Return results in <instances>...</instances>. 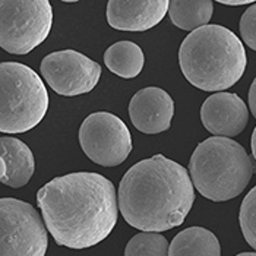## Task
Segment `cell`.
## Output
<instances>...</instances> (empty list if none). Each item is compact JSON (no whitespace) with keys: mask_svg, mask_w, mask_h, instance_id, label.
I'll return each instance as SVG.
<instances>
[{"mask_svg":"<svg viewBox=\"0 0 256 256\" xmlns=\"http://www.w3.org/2000/svg\"><path fill=\"white\" fill-rule=\"evenodd\" d=\"M37 205L54 242L69 249L97 246L118 224L114 184L98 173H69L50 180L37 192Z\"/></svg>","mask_w":256,"mask_h":256,"instance_id":"obj_1","label":"cell"},{"mask_svg":"<svg viewBox=\"0 0 256 256\" xmlns=\"http://www.w3.org/2000/svg\"><path fill=\"white\" fill-rule=\"evenodd\" d=\"M118 200L129 226L161 233L184 222L195 202V186L183 166L157 154L126 172L118 184Z\"/></svg>","mask_w":256,"mask_h":256,"instance_id":"obj_2","label":"cell"},{"mask_svg":"<svg viewBox=\"0 0 256 256\" xmlns=\"http://www.w3.org/2000/svg\"><path fill=\"white\" fill-rule=\"evenodd\" d=\"M183 76L202 91H224L243 76L248 58L243 42L221 25H205L183 40L178 50Z\"/></svg>","mask_w":256,"mask_h":256,"instance_id":"obj_3","label":"cell"},{"mask_svg":"<svg viewBox=\"0 0 256 256\" xmlns=\"http://www.w3.org/2000/svg\"><path fill=\"white\" fill-rule=\"evenodd\" d=\"M189 174L202 196L224 202L234 199L246 189L254 166L238 142L212 136L195 148L189 161Z\"/></svg>","mask_w":256,"mask_h":256,"instance_id":"obj_4","label":"cell"},{"mask_svg":"<svg viewBox=\"0 0 256 256\" xmlns=\"http://www.w3.org/2000/svg\"><path fill=\"white\" fill-rule=\"evenodd\" d=\"M48 110L42 79L26 64L3 62L0 66V130L24 134L34 129Z\"/></svg>","mask_w":256,"mask_h":256,"instance_id":"obj_5","label":"cell"},{"mask_svg":"<svg viewBox=\"0 0 256 256\" xmlns=\"http://www.w3.org/2000/svg\"><path fill=\"white\" fill-rule=\"evenodd\" d=\"M52 4L47 0H2L0 44L10 54H28L50 34Z\"/></svg>","mask_w":256,"mask_h":256,"instance_id":"obj_6","label":"cell"},{"mask_svg":"<svg viewBox=\"0 0 256 256\" xmlns=\"http://www.w3.org/2000/svg\"><path fill=\"white\" fill-rule=\"evenodd\" d=\"M47 232L38 211L28 202L0 200V256H46Z\"/></svg>","mask_w":256,"mask_h":256,"instance_id":"obj_7","label":"cell"},{"mask_svg":"<svg viewBox=\"0 0 256 256\" xmlns=\"http://www.w3.org/2000/svg\"><path fill=\"white\" fill-rule=\"evenodd\" d=\"M79 144L85 156L102 167L124 162L132 151V136L118 116L97 112L85 118L79 128Z\"/></svg>","mask_w":256,"mask_h":256,"instance_id":"obj_8","label":"cell"},{"mask_svg":"<svg viewBox=\"0 0 256 256\" xmlns=\"http://www.w3.org/2000/svg\"><path fill=\"white\" fill-rule=\"evenodd\" d=\"M41 75L54 92L75 97L91 92L101 76V66L75 50L47 54L40 66Z\"/></svg>","mask_w":256,"mask_h":256,"instance_id":"obj_9","label":"cell"},{"mask_svg":"<svg viewBox=\"0 0 256 256\" xmlns=\"http://www.w3.org/2000/svg\"><path fill=\"white\" fill-rule=\"evenodd\" d=\"M200 120L210 134L233 138L244 130L249 122V110L237 94L216 92L204 101Z\"/></svg>","mask_w":256,"mask_h":256,"instance_id":"obj_10","label":"cell"},{"mask_svg":"<svg viewBox=\"0 0 256 256\" xmlns=\"http://www.w3.org/2000/svg\"><path fill=\"white\" fill-rule=\"evenodd\" d=\"M129 116L139 132L157 135L170 129L174 116V101L161 88H142L129 102Z\"/></svg>","mask_w":256,"mask_h":256,"instance_id":"obj_11","label":"cell"},{"mask_svg":"<svg viewBox=\"0 0 256 256\" xmlns=\"http://www.w3.org/2000/svg\"><path fill=\"white\" fill-rule=\"evenodd\" d=\"M168 6L167 0H110L107 22L118 31H148L164 20Z\"/></svg>","mask_w":256,"mask_h":256,"instance_id":"obj_12","label":"cell"},{"mask_svg":"<svg viewBox=\"0 0 256 256\" xmlns=\"http://www.w3.org/2000/svg\"><path fill=\"white\" fill-rule=\"evenodd\" d=\"M0 180L3 184L18 189L25 186L36 172L32 151L20 139L0 138Z\"/></svg>","mask_w":256,"mask_h":256,"instance_id":"obj_13","label":"cell"},{"mask_svg":"<svg viewBox=\"0 0 256 256\" xmlns=\"http://www.w3.org/2000/svg\"><path fill=\"white\" fill-rule=\"evenodd\" d=\"M168 256H221V244L212 232L189 227L173 238Z\"/></svg>","mask_w":256,"mask_h":256,"instance_id":"obj_14","label":"cell"},{"mask_svg":"<svg viewBox=\"0 0 256 256\" xmlns=\"http://www.w3.org/2000/svg\"><path fill=\"white\" fill-rule=\"evenodd\" d=\"M104 63L112 74L120 78L132 79L142 72L145 56L136 42L118 41L106 50Z\"/></svg>","mask_w":256,"mask_h":256,"instance_id":"obj_15","label":"cell"},{"mask_svg":"<svg viewBox=\"0 0 256 256\" xmlns=\"http://www.w3.org/2000/svg\"><path fill=\"white\" fill-rule=\"evenodd\" d=\"M214 4L210 0H173L168 6L172 22L184 31H196L208 25L212 18Z\"/></svg>","mask_w":256,"mask_h":256,"instance_id":"obj_16","label":"cell"},{"mask_svg":"<svg viewBox=\"0 0 256 256\" xmlns=\"http://www.w3.org/2000/svg\"><path fill=\"white\" fill-rule=\"evenodd\" d=\"M170 244L160 233H138L124 248V256H168Z\"/></svg>","mask_w":256,"mask_h":256,"instance_id":"obj_17","label":"cell"},{"mask_svg":"<svg viewBox=\"0 0 256 256\" xmlns=\"http://www.w3.org/2000/svg\"><path fill=\"white\" fill-rule=\"evenodd\" d=\"M238 222L244 240L256 250V186L244 196L240 205Z\"/></svg>","mask_w":256,"mask_h":256,"instance_id":"obj_18","label":"cell"},{"mask_svg":"<svg viewBox=\"0 0 256 256\" xmlns=\"http://www.w3.org/2000/svg\"><path fill=\"white\" fill-rule=\"evenodd\" d=\"M240 34L246 46L256 52V3L250 4L240 18Z\"/></svg>","mask_w":256,"mask_h":256,"instance_id":"obj_19","label":"cell"},{"mask_svg":"<svg viewBox=\"0 0 256 256\" xmlns=\"http://www.w3.org/2000/svg\"><path fill=\"white\" fill-rule=\"evenodd\" d=\"M249 107H250V112H252L254 118H256V78L254 79V82L250 85V90H249Z\"/></svg>","mask_w":256,"mask_h":256,"instance_id":"obj_20","label":"cell"},{"mask_svg":"<svg viewBox=\"0 0 256 256\" xmlns=\"http://www.w3.org/2000/svg\"><path fill=\"white\" fill-rule=\"evenodd\" d=\"M220 3L221 4H227V6H246V4H254V2H250V0H240V2H237V0H220Z\"/></svg>","mask_w":256,"mask_h":256,"instance_id":"obj_21","label":"cell"},{"mask_svg":"<svg viewBox=\"0 0 256 256\" xmlns=\"http://www.w3.org/2000/svg\"><path fill=\"white\" fill-rule=\"evenodd\" d=\"M250 146H252V154L256 160V128L254 129V134H252V139H250Z\"/></svg>","mask_w":256,"mask_h":256,"instance_id":"obj_22","label":"cell"},{"mask_svg":"<svg viewBox=\"0 0 256 256\" xmlns=\"http://www.w3.org/2000/svg\"><path fill=\"white\" fill-rule=\"evenodd\" d=\"M236 256H256V252H243V254H238Z\"/></svg>","mask_w":256,"mask_h":256,"instance_id":"obj_23","label":"cell"}]
</instances>
